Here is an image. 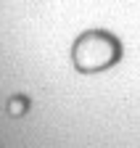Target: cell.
Masks as SVG:
<instances>
[{"mask_svg": "<svg viewBox=\"0 0 140 148\" xmlns=\"http://www.w3.org/2000/svg\"><path fill=\"white\" fill-rule=\"evenodd\" d=\"M119 58V42L106 32H87L74 45V64L82 71L106 69Z\"/></svg>", "mask_w": 140, "mask_h": 148, "instance_id": "1", "label": "cell"}]
</instances>
